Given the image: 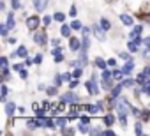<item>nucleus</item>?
<instances>
[{
  "instance_id": "nucleus-1",
  "label": "nucleus",
  "mask_w": 150,
  "mask_h": 136,
  "mask_svg": "<svg viewBox=\"0 0 150 136\" xmlns=\"http://www.w3.org/2000/svg\"><path fill=\"white\" fill-rule=\"evenodd\" d=\"M32 39H34V42L37 44V46H46L48 42H50V37H48V32H46V27L42 28V30H35V32H32Z\"/></svg>"
},
{
  "instance_id": "nucleus-2",
  "label": "nucleus",
  "mask_w": 150,
  "mask_h": 136,
  "mask_svg": "<svg viewBox=\"0 0 150 136\" xmlns=\"http://www.w3.org/2000/svg\"><path fill=\"white\" fill-rule=\"evenodd\" d=\"M41 23H42V18H41L39 14H32V16H27V18H25V25H27V28H28L30 32L39 30Z\"/></svg>"
},
{
  "instance_id": "nucleus-3",
  "label": "nucleus",
  "mask_w": 150,
  "mask_h": 136,
  "mask_svg": "<svg viewBox=\"0 0 150 136\" xmlns=\"http://www.w3.org/2000/svg\"><path fill=\"white\" fill-rule=\"evenodd\" d=\"M60 101H64L65 104H74V103H81V99H80V96L74 92V90H67L65 94H62L60 96Z\"/></svg>"
},
{
  "instance_id": "nucleus-4",
  "label": "nucleus",
  "mask_w": 150,
  "mask_h": 136,
  "mask_svg": "<svg viewBox=\"0 0 150 136\" xmlns=\"http://www.w3.org/2000/svg\"><path fill=\"white\" fill-rule=\"evenodd\" d=\"M148 81H150V65H145L143 69H141V73L136 76V85L143 87V85H146Z\"/></svg>"
},
{
  "instance_id": "nucleus-5",
  "label": "nucleus",
  "mask_w": 150,
  "mask_h": 136,
  "mask_svg": "<svg viewBox=\"0 0 150 136\" xmlns=\"http://www.w3.org/2000/svg\"><path fill=\"white\" fill-rule=\"evenodd\" d=\"M92 34H94V37L97 39V41H101V42H104L106 41V30L101 27V23H96V25H92Z\"/></svg>"
},
{
  "instance_id": "nucleus-6",
  "label": "nucleus",
  "mask_w": 150,
  "mask_h": 136,
  "mask_svg": "<svg viewBox=\"0 0 150 136\" xmlns=\"http://www.w3.org/2000/svg\"><path fill=\"white\" fill-rule=\"evenodd\" d=\"M83 111H85V113H88V115H92V117H96V115H103V113H104L97 103H96V104L85 103V104H83Z\"/></svg>"
},
{
  "instance_id": "nucleus-7",
  "label": "nucleus",
  "mask_w": 150,
  "mask_h": 136,
  "mask_svg": "<svg viewBox=\"0 0 150 136\" xmlns=\"http://www.w3.org/2000/svg\"><path fill=\"white\" fill-rule=\"evenodd\" d=\"M25 125L28 131H35V129L42 127V120L39 117H30V118H25Z\"/></svg>"
},
{
  "instance_id": "nucleus-8",
  "label": "nucleus",
  "mask_w": 150,
  "mask_h": 136,
  "mask_svg": "<svg viewBox=\"0 0 150 136\" xmlns=\"http://www.w3.org/2000/svg\"><path fill=\"white\" fill-rule=\"evenodd\" d=\"M4 111H6V117L11 120V118L16 115V111H18V104H16L14 101H7V103L4 104Z\"/></svg>"
},
{
  "instance_id": "nucleus-9",
  "label": "nucleus",
  "mask_w": 150,
  "mask_h": 136,
  "mask_svg": "<svg viewBox=\"0 0 150 136\" xmlns=\"http://www.w3.org/2000/svg\"><path fill=\"white\" fill-rule=\"evenodd\" d=\"M69 50H71L72 53H80V50H81V37L71 35V37H69Z\"/></svg>"
},
{
  "instance_id": "nucleus-10",
  "label": "nucleus",
  "mask_w": 150,
  "mask_h": 136,
  "mask_svg": "<svg viewBox=\"0 0 150 136\" xmlns=\"http://www.w3.org/2000/svg\"><path fill=\"white\" fill-rule=\"evenodd\" d=\"M51 55H53V62H55V64H62L64 58H65V57H64V48H62V44L51 48Z\"/></svg>"
},
{
  "instance_id": "nucleus-11",
  "label": "nucleus",
  "mask_w": 150,
  "mask_h": 136,
  "mask_svg": "<svg viewBox=\"0 0 150 136\" xmlns=\"http://www.w3.org/2000/svg\"><path fill=\"white\" fill-rule=\"evenodd\" d=\"M117 120H118V115L113 113V110H110L108 113H104V125L106 127H113L117 124Z\"/></svg>"
},
{
  "instance_id": "nucleus-12",
  "label": "nucleus",
  "mask_w": 150,
  "mask_h": 136,
  "mask_svg": "<svg viewBox=\"0 0 150 136\" xmlns=\"http://www.w3.org/2000/svg\"><path fill=\"white\" fill-rule=\"evenodd\" d=\"M94 67H96V69H99V71L110 69V65H108V60H106V58H103L101 55H97V57L94 58Z\"/></svg>"
},
{
  "instance_id": "nucleus-13",
  "label": "nucleus",
  "mask_w": 150,
  "mask_h": 136,
  "mask_svg": "<svg viewBox=\"0 0 150 136\" xmlns=\"http://www.w3.org/2000/svg\"><path fill=\"white\" fill-rule=\"evenodd\" d=\"M117 83H118V81H115V78H101V89H103L104 92H110Z\"/></svg>"
},
{
  "instance_id": "nucleus-14",
  "label": "nucleus",
  "mask_w": 150,
  "mask_h": 136,
  "mask_svg": "<svg viewBox=\"0 0 150 136\" xmlns=\"http://www.w3.org/2000/svg\"><path fill=\"white\" fill-rule=\"evenodd\" d=\"M118 20L122 21L124 27H134V18L131 14H127V13H120L118 14Z\"/></svg>"
},
{
  "instance_id": "nucleus-15",
  "label": "nucleus",
  "mask_w": 150,
  "mask_h": 136,
  "mask_svg": "<svg viewBox=\"0 0 150 136\" xmlns=\"http://www.w3.org/2000/svg\"><path fill=\"white\" fill-rule=\"evenodd\" d=\"M41 120H42V127H44V129H57L55 117H51V115H46V117H42Z\"/></svg>"
},
{
  "instance_id": "nucleus-16",
  "label": "nucleus",
  "mask_w": 150,
  "mask_h": 136,
  "mask_svg": "<svg viewBox=\"0 0 150 136\" xmlns=\"http://www.w3.org/2000/svg\"><path fill=\"white\" fill-rule=\"evenodd\" d=\"M7 96H9V89H7L6 81H2V85H0V103H2V104H6L9 101Z\"/></svg>"
},
{
  "instance_id": "nucleus-17",
  "label": "nucleus",
  "mask_w": 150,
  "mask_h": 136,
  "mask_svg": "<svg viewBox=\"0 0 150 136\" xmlns=\"http://www.w3.org/2000/svg\"><path fill=\"white\" fill-rule=\"evenodd\" d=\"M48 2H50V0H32L35 13H44V11H46V6H48Z\"/></svg>"
},
{
  "instance_id": "nucleus-18",
  "label": "nucleus",
  "mask_w": 150,
  "mask_h": 136,
  "mask_svg": "<svg viewBox=\"0 0 150 136\" xmlns=\"http://www.w3.org/2000/svg\"><path fill=\"white\" fill-rule=\"evenodd\" d=\"M120 69L124 71V74H125V76H131V74H132V71H134V58H132V60H125V64L120 67Z\"/></svg>"
},
{
  "instance_id": "nucleus-19",
  "label": "nucleus",
  "mask_w": 150,
  "mask_h": 136,
  "mask_svg": "<svg viewBox=\"0 0 150 136\" xmlns=\"http://www.w3.org/2000/svg\"><path fill=\"white\" fill-rule=\"evenodd\" d=\"M143 30H145V23H141V25H134L132 30L127 34V37L132 39V37H136V35H143Z\"/></svg>"
},
{
  "instance_id": "nucleus-20",
  "label": "nucleus",
  "mask_w": 150,
  "mask_h": 136,
  "mask_svg": "<svg viewBox=\"0 0 150 136\" xmlns=\"http://www.w3.org/2000/svg\"><path fill=\"white\" fill-rule=\"evenodd\" d=\"M78 60H80V65H81V67H87V65L90 64V60H88V50H80Z\"/></svg>"
},
{
  "instance_id": "nucleus-21",
  "label": "nucleus",
  "mask_w": 150,
  "mask_h": 136,
  "mask_svg": "<svg viewBox=\"0 0 150 136\" xmlns=\"http://www.w3.org/2000/svg\"><path fill=\"white\" fill-rule=\"evenodd\" d=\"M6 23L9 27V30H14L16 28V18H14V9H11L7 13V18H6Z\"/></svg>"
},
{
  "instance_id": "nucleus-22",
  "label": "nucleus",
  "mask_w": 150,
  "mask_h": 136,
  "mask_svg": "<svg viewBox=\"0 0 150 136\" xmlns=\"http://www.w3.org/2000/svg\"><path fill=\"white\" fill-rule=\"evenodd\" d=\"M60 35L65 37V39H69V37L72 35V27L67 25V23H62V27H60Z\"/></svg>"
},
{
  "instance_id": "nucleus-23",
  "label": "nucleus",
  "mask_w": 150,
  "mask_h": 136,
  "mask_svg": "<svg viewBox=\"0 0 150 136\" xmlns=\"http://www.w3.org/2000/svg\"><path fill=\"white\" fill-rule=\"evenodd\" d=\"M55 124H57V129H62V127H65L67 124H69V118H67V115L64 117V115H57L55 117Z\"/></svg>"
},
{
  "instance_id": "nucleus-24",
  "label": "nucleus",
  "mask_w": 150,
  "mask_h": 136,
  "mask_svg": "<svg viewBox=\"0 0 150 136\" xmlns=\"http://www.w3.org/2000/svg\"><path fill=\"white\" fill-rule=\"evenodd\" d=\"M16 55H18V58L25 60V58L28 57V48H27L25 44H20V46L16 48Z\"/></svg>"
},
{
  "instance_id": "nucleus-25",
  "label": "nucleus",
  "mask_w": 150,
  "mask_h": 136,
  "mask_svg": "<svg viewBox=\"0 0 150 136\" xmlns=\"http://www.w3.org/2000/svg\"><path fill=\"white\" fill-rule=\"evenodd\" d=\"M90 127H92V124H87V122H81V120H78V132H81V134H88L90 132Z\"/></svg>"
},
{
  "instance_id": "nucleus-26",
  "label": "nucleus",
  "mask_w": 150,
  "mask_h": 136,
  "mask_svg": "<svg viewBox=\"0 0 150 136\" xmlns=\"http://www.w3.org/2000/svg\"><path fill=\"white\" fill-rule=\"evenodd\" d=\"M99 23H101V27H103L106 32H110V30L113 28V23H111V21H110L106 16H101V18H99Z\"/></svg>"
},
{
  "instance_id": "nucleus-27",
  "label": "nucleus",
  "mask_w": 150,
  "mask_h": 136,
  "mask_svg": "<svg viewBox=\"0 0 150 136\" xmlns=\"http://www.w3.org/2000/svg\"><path fill=\"white\" fill-rule=\"evenodd\" d=\"M127 50H129V51H131L132 55H136V53H139L141 46H139V44H136V42H134L132 39H129V41H127Z\"/></svg>"
},
{
  "instance_id": "nucleus-28",
  "label": "nucleus",
  "mask_w": 150,
  "mask_h": 136,
  "mask_svg": "<svg viewBox=\"0 0 150 136\" xmlns=\"http://www.w3.org/2000/svg\"><path fill=\"white\" fill-rule=\"evenodd\" d=\"M122 85H124L125 89H134V87H136V78H131V76H125V78L122 80Z\"/></svg>"
},
{
  "instance_id": "nucleus-29",
  "label": "nucleus",
  "mask_w": 150,
  "mask_h": 136,
  "mask_svg": "<svg viewBox=\"0 0 150 136\" xmlns=\"http://www.w3.org/2000/svg\"><path fill=\"white\" fill-rule=\"evenodd\" d=\"M65 18H67V14H64L62 11H55V13H53V20H55L57 23H60V25L65 23Z\"/></svg>"
},
{
  "instance_id": "nucleus-30",
  "label": "nucleus",
  "mask_w": 150,
  "mask_h": 136,
  "mask_svg": "<svg viewBox=\"0 0 150 136\" xmlns=\"http://www.w3.org/2000/svg\"><path fill=\"white\" fill-rule=\"evenodd\" d=\"M143 124H145V122H143L141 118L136 120V124H134V134H136V136H141V134L145 132V131H143Z\"/></svg>"
},
{
  "instance_id": "nucleus-31",
  "label": "nucleus",
  "mask_w": 150,
  "mask_h": 136,
  "mask_svg": "<svg viewBox=\"0 0 150 136\" xmlns=\"http://www.w3.org/2000/svg\"><path fill=\"white\" fill-rule=\"evenodd\" d=\"M58 89H60V87H57V85H53V83L48 85V89H46V96H48V97H55V96L58 94Z\"/></svg>"
},
{
  "instance_id": "nucleus-32",
  "label": "nucleus",
  "mask_w": 150,
  "mask_h": 136,
  "mask_svg": "<svg viewBox=\"0 0 150 136\" xmlns=\"http://www.w3.org/2000/svg\"><path fill=\"white\" fill-rule=\"evenodd\" d=\"M71 27H72V30L81 32V28H83V23H81L80 20H76V18H72V21H71Z\"/></svg>"
},
{
  "instance_id": "nucleus-33",
  "label": "nucleus",
  "mask_w": 150,
  "mask_h": 136,
  "mask_svg": "<svg viewBox=\"0 0 150 136\" xmlns=\"http://www.w3.org/2000/svg\"><path fill=\"white\" fill-rule=\"evenodd\" d=\"M83 73H85V67H81V65L74 67V69H72V78H81Z\"/></svg>"
},
{
  "instance_id": "nucleus-34",
  "label": "nucleus",
  "mask_w": 150,
  "mask_h": 136,
  "mask_svg": "<svg viewBox=\"0 0 150 136\" xmlns=\"http://www.w3.org/2000/svg\"><path fill=\"white\" fill-rule=\"evenodd\" d=\"M62 134H67V136H72L74 132H78V129H74V127H69V125H65V127H62V129H58Z\"/></svg>"
},
{
  "instance_id": "nucleus-35",
  "label": "nucleus",
  "mask_w": 150,
  "mask_h": 136,
  "mask_svg": "<svg viewBox=\"0 0 150 136\" xmlns=\"http://www.w3.org/2000/svg\"><path fill=\"white\" fill-rule=\"evenodd\" d=\"M9 32H11V30H9V27H7V23H2V25H0V35H2L4 39L9 37Z\"/></svg>"
},
{
  "instance_id": "nucleus-36",
  "label": "nucleus",
  "mask_w": 150,
  "mask_h": 136,
  "mask_svg": "<svg viewBox=\"0 0 150 136\" xmlns=\"http://www.w3.org/2000/svg\"><path fill=\"white\" fill-rule=\"evenodd\" d=\"M131 115H132L136 120H138V118H141V110H139V108H136L132 103H131Z\"/></svg>"
},
{
  "instance_id": "nucleus-37",
  "label": "nucleus",
  "mask_w": 150,
  "mask_h": 136,
  "mask_svg": "<svg viewBox=\"0 0 150 136\" xmlns=\"http://www.w3.org/2000/svg\"><path fill=\"white\" fill-rule=\"evenodd\" d=\"M136 18H139L146 27H150V13H145V14H136Z\"/></svg>"
},
{
  "instance_id": "nucleus-38",
  "label": "nucleus",
  "mask_w": 150,
  "mask_h": 136,
  "mask_svg": "<svg viewBox=\"0 0 150 136\" xmlns=\"http://www.w3.org/2000/svg\"><path fill=\"white\" fill-rule=\"evenodd\" d=\"M25 62H16V64H13V67H11V69L14 71V73H20V71H23L25 69Z\"/></svg>"
},
{
  "instance_id": "nucleus-39",
  "label": "nucleus",
  "mask_w": 150,
  "mask_h": 136,
  "mask_svg": "<svg viewBox=\"0 0 150 136\" xmlns=\"http://www.w3.org/2000/svg\"><path fill=\"white\" fill-rule=\"evenodd\" d=\"M80 83H81V81H80V78H72V80L67 83V87H69L71 90H74V89H78V87H80Z\"/></svg>"
},
{
  "instance_id": "nucleus-40",
  "label": "nucleus",
  "mask_w": 150,
  "mask_h": 136,
  "mask_svg": "<svg viewBox=\"0 0 150 136\" xmlns=\"http://www.w3.org/2000/svg\"><path fill=\"white\" fill-rule=\"evenodd\" d=\"M141 120H143V122H148V120H150V106L141 110Z\"/></svg>"
},
{
  "instance_id": "nucleus-41",
  "label": "nucleus",
  "mask_w": 150,
  "mask_h": 136,
  "mask_svg": "<svg viewBox=\"0 0 150 136\" xmlns=\"http://www.w3.org/2000/svg\"><path fill=\"white\" fill-rule=\"evenodd\" d=\"M53 21H55L53 16H50V14H42V25H44V27H50Z\"/></svg>"
},
{
  "instance_id": "nucleus-42",
  "label": "nucleus",
  "mask_w": 150,
  "mask_h": 136,
  "mask_svg": "<svg viewBox=\"0 0 150 136\" xmlns=\"http://www.w3.org/2000/svg\"><path fill=\"white\" fill-rule=\"evenodd\" d=\"M118 57H120L122 60H132V53H131L129 50H125V51H120V53H118Z\"/></svg>"
},
{
  "instance_id": "nucleus-43",
  "label": "nucleus",
  "mask_w": 150,
  "mask_h": 136,
  "mask_svg": "<svg viewBox=\"0 0 150 136\" xmlns=\"http://www.w3.org/2000/svg\"><path fill=\"white\" fill-rule=\"evenodd\" d=\"M65 81H64V76L62 74H55L53 76V85H57V87H60V85H64Z\"/></svg>"
},
{
  "instance_id": "nucleus-44",
  "label": "nucleus",
  "mask_w": 150,
  "mask_h": 136,
  "mask_svg": "<svg viewBox=\"0 0 150 136\" xmlns=\"http://www.w3.org/2000/svg\"><path fill=\"white\" fill-rule=\"evenodd\" d=\"M46 115H48V110H46L44 106H41V108H37V110H35V117L42 118V117H46Z\"/></svg>"
},
{
  "instance_id": "nucleus-45",
  "label": "nucleus",
  "mask_w": 150,
  "mask_h": 136,
  "mask_svg": "<svg viewBox=\"0 0 150 136\" xmlns=\"http://www.w3.org/2000/svg\"><path fill=\"white\" fill-rule=\"evenodd\" d=\"M69 16H71V18H76V16H78V7H76V4H71V7H69Z\"/></svg>"
},
{
  "instance_id": "nucleus-46",
  "label": "nucleus",
  "mask_w": 150,
  "mask_h": 136,
  "mask_svg": "<svg viewBox=\"0 0 150 136\" xmlns=\"http://www.w3.org/2000/svg\"><path fill=\"white\" fill-rule=\"evenodd\" d=\"M9 4H11V9H14V11L21 9V0H9Z\"/></svg>"
},
{
  "instance_id": "nucleus-47",
  "label": "nucleus",
  "mask_w": 150,
  "mask_h": 136,
  "mask_svg": "<svg viewBox=\"0 0 150 136\" xmlns=\"http://www.w3.org/2000/svg\"><path fill=\"white\" fill-rule=\"evenodd\" d=\"M42 60H44V55H42V53H35V55H34V64H35V65H41Z\"/></svg>"
},
{
  "instance_id": "nucleus-48",
  "label": "nucleus",
  "mask_w": 150,
  "mask_h": 136,
  "mask_svg": "<svg viewBox=\"0 0 150 136\" xmlns=\"http://www.w3.org/2000/svg\"><path fill=\"white\" fill-rule=\"evenodd\" d=\"M88 134H90V136H101V134H103V129H101V127H94V125H92Z\"/></svg>"
},
{
  "instance_id": "nucleus-49",
  "label": "nucleus",
  "mask_w": 150,
  "mask_h": 136,
  "mask_svg": "<svg viewBox=\"0 0 150 136\" xmlns=\"http://www.w3.org/2000/svg\"><path fill=\"white\" fill-rule=\"evenodd\" d=\"M18 74H20V78H21L23 81H27V80H28V67H25V69H23V71H20Z\"/></svg>"
},
{
  "instance_id": "nucleus-50",
  "label": "nucleus",
  "mask_w": 150,
  "mask_h": 136,
  "mask_svg": "<svg viewBox=\"0 0 150 136\" xmlns=\"http://www.w3.org/2000/svg\"><path fill=\"white\" fill-rule=\"evenodd\" d=\"M115 134H117V132H115L111 127H108V129H103V134H101V136H115Z\"/></svg>"
},
{
  "instance_id": "nucleus-51",
  "label": "nucleus",
  "mask_w": 150,
  "mask_h": 136,
  "mask_svg": "<svg viewBox=\"0 0 150 136\" xmlns=\"http://www.w3.org/2000/svg\"><path fill=\"white\" fill-rule=\"evenodd\" d=\"M0 65H2V67H9V57H0Z\"/></svg>"
},
{
  "instance_id": "nucleus-52",
  "label": "nucleus",
  "mask_w": 150,
  "mask_h": 136,
  "mask_svg": "<svg viewBox=\"0 0 150 136\" xmlns=\"http://www.w3.org/2000/svg\"><path fill=\"white\" fill-rule=\"evenodd\" d=\"M141 92H143L145 96H150V81H148L146 85H143V87H141Z\"/></svg>"
},
{
  "instance_id": "nucleus-53",
  "label": "nucleus",
  "mask_w": 150,
  "mask_h": 136,
  "mask_svg": "<svg viewBox=\"0 0 150 136\" xmlns=\"http://www.w3.org/2000/svg\"><path fill=\"white\" fill-rule=\"evenodd\" d=\"M108 65L111 67V69H115V67H117V58H113V57L108 58Z\"/></svg>"
},
{
  "instance_id": "nucleus-54",
  "label": "nucleus",
  "mask_w": 150,
  "mask_h": 136,
  "mask_svg": "<svg viewBox=\"0 0 150 136\" xmlns=\"http://www.w3.org/2000/svg\"><path fill=\"white\" fill-rule=\"evenodd\" d=\"M50 44H51V48H55V46H60V39L53 37V39H50Z\"/></svg>"
},
{
  "instance_id": "nucleus-55",
  "label": "nucleus",
  "mask_w": 150,
  "mask_h": 136,
  "mask_svg": "<svg viewBox=\"0 0 150 136\" xmlns=\"http://www.w3.org/2000/svg\"><path fill=\"white\" fill-rule=\"evenodd\" d=\"M23 62H25V65H27V67H30V65H35V64H34V58H30V57H27Z\"/></svg>"
},
{
  "instance_id": "nucleus-56",
  "label": "nucleus",
  "mask_w": 150,
  "mask_h": 136,
  "mask_svg": "<svg viewBox=\"0 0 150 136\" xmlns=\"http://www.w3.org/2000/svg\"><path fill=\"white\" fill-rule=\"evenodd\" d=\"M0 11H2V13H7V4H6V0H2V2H0Z\"/></svg>"
},
{
  "instance_id": "nucleus-57",
  "label": "nucleus",
  "mask_w": 150,
  "mask_h": 136,
  "mask_svg": "<svg viewBox=\"0 0 150 136\" xmlns=\"http://www.w3.org/2000/svg\"><path fill=\"white\" fill-rule=\"evenodd\" d=\"M6 42H7V44H16L18 39H16V37H6Z\"/></svg>"
},
{
  "instance_id": "nucleus-58",
  "label": "nucleus",
  "mask_w": 150,
  "mask_h": 136,
  "mask_svg": "<svg viewBox=\"0 0 150 136\" xmlns=\"http://www.w3.org/2000/svg\"><path fill=\"white\" fill-rule=\"evenodd\" d=\"M46 89H48L46 83H39V85H37V90H39V92H46Z\"/></svg>"
},
{
  "instance_id": "nucleus-59",
  "label": "nucleus",
  "mask_w": 150,
  "mask_h": 136,
  "mask_svg": "<svg viewBox=\"0 0 150 136\" xmlns=\"http://www.w3.org/2000/svg\"><path fill=\"white\" fill-rule=\"evenodd\" d=\"M18 113H20V115H25V113H27V108H25V106H18Z\"/></svg>"
},
{
  "instance_id": "nucleus-60",
  "label": "nucleus",
  "mask_w": 150,
  "mask_h": 136,
  "mask_svg": "<svg viewBox=\"0 0 150 136\" xmlns=\"http://www.w3.org/2000/svg\"><path fill=\"white\" fill-rule=\"evenodd\" d=\"M37 108H41V106H39V103H32V110H34V111H35V110H37Z\"/></svg>"
},
{
  "instance_id": "nucleus-61",
  "label": "nucleus",
  "mask_w": 150,
  "mask_h": 136,
  "mask_svg": "<svg viewBox=\"0 0 150 136\" xmlns=\"http://www.w3.org/2000/svg\"><path fill=\"white\" fill-rule=\"evenodd\" d=\"M106 2H113V0H106Z\"/></svg>"
},
{
  "instance_id": "nucleus-62",
  "label": "nucleus",
  "mask_w": 150,
  "mask_h": 136,
  "mask_svg": "<svg viewBox=\"0 0 150 136\" xmlns=\"http://www.w3.org/2000/svg\"><path fill=\"white\" fill-rule=\"evenodd\" d=\"M148 106H150V103H148Z\"/></svg>"
}]
</instances>
